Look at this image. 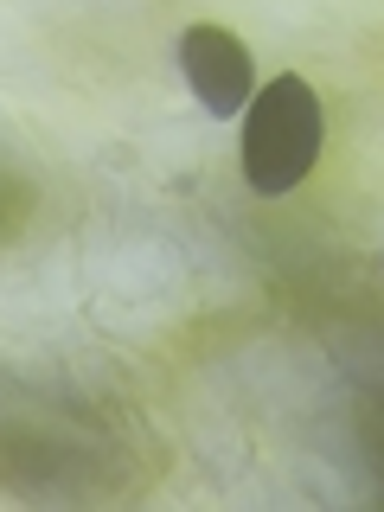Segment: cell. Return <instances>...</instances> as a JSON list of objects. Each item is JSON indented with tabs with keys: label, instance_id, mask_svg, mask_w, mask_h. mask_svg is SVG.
<instances>
[{
	"label": "cell",
	"instance_id": "cell-2",
	"mask_svg": "<svg viewBox=\"0 0 384 512\" xmlns=\"http://www.w3.org/2000/svg\"><path fill=\"white\" fill-rule=\"evenodd\" d=\"M180 77H186V90L199 96L212 116H244V103H250V45L237 39V32H224V26H186L180 32Z\"/></svg>",
	"mask_w": 384,
	"mask_h": 512
},
{
	"label": "cell",
	"instance_id": "cell-1",
	"mask_svg": "<svg viewBox=\"0 0 384 512\" xmlns=\"http://www.w3.org/2000/svg\"><path fill=\"white\" fill-rule=\"evenodd\" d=\"M320 141H327V109L308 77H276L244 103V148H237V167H244L250 192L263 199H282L314 173Z\"/></svg>",
	"mask_w": 384,
	"mask_h": 512
}]
</instances>
